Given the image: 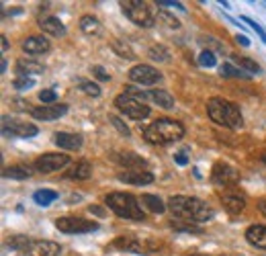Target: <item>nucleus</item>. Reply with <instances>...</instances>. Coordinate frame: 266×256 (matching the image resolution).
Wrapping results in <instances>:
<instances>
[{"label": "nucleus", "instance_id": "obj_39", "mask_svg": "<svg viewBox=\"0 0 266 256\" xmlns=\"http://www.w3.org/2000/svg\"><path fill=\"white\" fill-rule=\"evenodd\" d=\"M39 100H41L43 104H54V102L58 100V94H56L54 88H43V90L39 92Z\"/></svg>", "mask_w": 266, "mask_h": 256}, {"label": "nucleus", "instance_id": "obj_1", "mask_svg": "<svg viewBox=\"0 0 266 256\" xmlns=\"http://www.w3.org/2000/svg\"><path fill=\"white\" fill-rule=\"evenodd\" d=\"M168 209L174 213V218L190 222V224H205L213 220L215 211L201 199L196 197H186V195H174L168 199Z\"/></svg>", "mask_w": 266, "mask_h": 256}, {"label": "nucleus", "instance_id": "obj_11", "mask_svg": "<svg viewBox=\"0 0 266 256\" xmlns=\"http://www.w3.org/2000/svg\"><path fill=\"white\" fill-rule=\"evenodd\" d=\"M211 180L217 186H232L240 182V170L226 164V162H217L211 170Z\"/></svg>", "mask_w": 266, "mask_h": 256}, {"label": "nucleus", "instance_id": "obj_5", "mask_svg": "<svg viewBox=\"0 0 266 256\" xmlns=\"http://www.w3.org/2000/svg\"><path fill=\"white\" fill-rule=\"evenodd\" d=\"M121 10L125 12V16L136 23L138 27L150 29L154 23H156V16H154V10L148 2H142V0H123L121 2Z\"/></svg>", "mask_w": 266, "mask_h": 256}, {"label": "nucleus", "instance_id": "obj_26", "mask_svg": "<svg viewBox=\"0 0 266 256\" xmlns=\"http://www.w3.org/2000/svg\"><path fill=\"white\" fill-rule=\"evenodd\" d=\"M148 94H150V98L154 102H158V106H162V109H172V106H174V96L168 90L154 88V90H148Z\"/></svg>", "mask_w": 266, "mask_h": 256}, {"label": "nucleus", "instance_id": "obj_25", "mask_svg": "<svg viewBox=\"0 0 266 256\" xmlns=\"http://www.w3.org/2000/svg\"><path fill=\"white\" fill-rule=\"evenodd\" d=\"M80 31L84 33V35H100V23H98V18L96 16H92V14H84V16H80Z\"/></svg>", "mask_w": 266, "mask_h": 256}, {"label": "nucleus", "instance_id": "obj_49", "mask_svg": "<svg viewBox=\"0 0 266 256\" xmlns=\"http://www.w3.org/2000/svg\"><path fill=\"white\" fill-rule=\"evenodd\" d=\"M6 68H8V64H6V60H2V66H0V70H2V74L6 72Z\"/></svg>", "mask_w": 266, "mask_h": 256}, {"label": "nucleus", "instance_id": "obj_2", "mask_svg": "<svg viewBox=\"0 0 266 256\" xmlns=\"http://www.w3.org/2000/svg\"><path fill=\"white\" fill-rule=\"evenodd\" d=\"M207 115L213 123L228 127V130H240L244 125V117L240 106L232 100H226L221 96H213L207 100Z\"/></svg>", "mask_w": 266, "mask_h": 256}, {"label": "nucleus", "instance_id": "obj_46", "mask_svg": "<svg viewBox=\"0 0 266 256\" xmlns=\"http://www.w3.org/2000/svg\"><path fill=\"white\" fill-rule=\"evenodd\" d=\"M236 44H240V46H244V48H248V46H250V39H248L246 35H236Z\"/></svg>", "mask_w": 266, "mask_h": 256}, {"label": "nucleus", "instance_id": "obj_37", "mask_svg": "<svg viewBox=\"0 0 266 256\" xmlns=\"http://www.w3.org/2000/svg\"><path fill=\"white\" fill-rule=\"evenodd\" d=\"M29 244H31V240L27 236H14V238L8 240V246L14 248V250H20V252H25Z\"/></svg>", "mask_w": 266, "mask_h": 256}, {"label": "nucleus", "instance_id": "obj_16", "mask_svg": "<svg viewBox=\"0 0 266 256\" xmlns=\"http://www.w3.org/2000/svg\"><path fill=\"white\" fill-rule=\"evenodd\" d=\"M117 178L125 184H136V186H144L154 182V174L150 170H125V172H119Z\"/></svg>", "mask_w": 266, "mask_h": 256}, {"label": "nucleus", "instance_id": "obj_24", "mask_svg": "<svg viewBox=\"0 0 266 256\" xmlns=\"http://www.w3.org/2000/svg\"><path fill=\"white\" fill-rule=\"evenodd\" d=\"M140 203H142L146 209H150L152 213H164L166 207H168L158 195H150V193H144V195L140 197Z\"/></svg>", "mask_w": 266, "mask_h": 256}, {"label": "nucleus", "instance_id": "obj_13", "mask_svg": "<svg viewBox=\"0 0 266 256\" xmlns=\"http://www.w3.org/2000/svg\"><path fill=\"white\" fill-rule=\"evenodd\" d=\"M66 113H68V104H41V106H35V109H31V117L37 119V121H56L60 117H64Z\"/></svg>", "mask_w": 266, "mask_h": 256}, {"label": "nucleus", "instance_id": "obj_17", "mask_svg": "<svg viewBox=\"0 0 266 256\" xmlns=\"http://www.w3.org/2000/svg\"><path fill=\"white\" fill-rule=\"evenodd\" d=\"M23 50L31 56H41V54H48L52 50V44L46 35H31L23 41Z\"/></svg>", "mask_w": 266, "mask_h": 256}, {"label": "nucleus", "instance_id": "obj_7", "mask_svg": "<svg viewBox=\"0 0 266 256\" xmlns=\"http://www.w3.org/2000/svg\"><path fill=\"white\" fill-rule=\"evenodd\" d=\"M39 130L37 125L29 121H18L12 117H2V136L4 138H33L37 136Z\"/></svg>", "mask_w": 266, "mask_h": 256}, {"label": "nucleus", "instance_id": "obj_51", "mask_svg": "<svg viewBox=\"0 0 266 256\" xmlns=\"http://www.w3.org/2000/svg\"><path fill=\"white\" fill-rule=\"evenodd\" d=\"M262 162L266 164V152H262Z\"/></svg>", "mask_w": 266, "mask_h": 256}, {"label": "nucleus", "instance_id": "obj_48", "mask_svg": "<svg viewBox=\"0 0 266 256\" xmlns=\"http://www.w3.org/2000/svg\"><path fill=\"white\" fill-rule=\"evenodd\" d=\"M0 39H2V52H6L8 50V39L2 35V37H0Z\"/></svg>", "mask_w": 266, "mask_h": 256}, {"label": "nucleus", "instance_id": "obj_19", "mask_svg": "<svg viewBox=\"0 0 266 256\" xmlns=\"http://www.w3.org/2000/svg\"><path fill=\"white\" fill-rule=\"evenodd\" d=\"M54 144L62 150H80L82 148V138L76 134H68V132H58L54 136Z\"/></svg>", "mask_w": 266, "mask_h": 256}, {"label": "nucleus", "instance_id": "obj_33", "mask_svg": "<svg viewBox=\"0 0 266 256\" xmlns=\"http://www.w3.org/2000/svg\"><path fill=\"white\" fill-rule=\"evenodd\" d=\"M198 66L203 68H215L217 66V58L211 50H203L201 54H198Z\"/></svg>", "mask_w": 266, "mask_h": 256}, {"label": "nucleus", "instance_id": "obj_20", "mask_svg": "<svg viewBox=\"0 0 266 256\" xmlns=\"http://www.w3.org/2000/svg\"><path fill=\"white\" fill-rule=\"evenodd\" d=\"M246 240L248 244H252L254 248H260V250H266V226H260V224H254L246 230Z\"/></svg>", "mask_w": 266, "mask_h": 256}, {"label": "nucleus", "instance_id": "obj_50", "mask_svg": "<svg viewBox=\"0 0 266 256\" xmlns=\"http://www.w3.org/2000/svg\"><path fill=\"white\" fill-rule=\"evenodd\" d=\"M90 211H94V213H98V216H102V209H98V207H88Z\"/></svg>", "mask_w": 266, "mask_h": 256}, {"label": "nucleus", "instance_id": "obj_36", "mask_svg": "<svg viewBox=\"0 0 266 256\" xmlns=\"http://www.w3.org/2000/svg\"><path fill=\"white\" fill-rule=\"evenodd\" d=\"M12 86H14L16 90H29V88L35 86V80L29 78V76H16L14 82H12Z\"/></svg>", "mask_w": 266, "mask_h": 256}, {"label": "nucleus", "instance_id": "obj_34", "mask_svg": "<svg viewBox=\"0 0 266 256\" xmlns=\"http://www.w3.org/2000/svg\"><path fill=\"white\" fill-rule=\"evenodd\" d=\"M78 86H80L82 92L90 94V96H98L100 94V86L94 84V82H90V80H78Z\"/></svg>", "mask_w": 266, "mask_h": 256}, {"label": "nucleus", "instance_id": "obj_28", "mask_svg": "<svg viewBox=\"0 0 266 256\" xmlns=\"http://www.w3.org/2000/svg\"><path fill=\"white\" fill-rule=\"evenodd\" d=\"M2 176L4 178H16V180H25V178H29L31 176V170L27 168V166H8V168H4V172H2Z\"/></svg>", "mask_w": 266, "mask_h": 256}, {"label": "nucleus", "instance_id": "obj_10", "mask_svg": "<svg viewBox=\"0 0 266 256\" xmlns=\"http://www.w3.org/2000/svg\"><path fill=\"white\" fill-rule=\"evenodd\" d=\"M70 164V156L68 154H56V152H48L35 160V170L41 174H52L58 172L64 166Z\"/></svg>", "mask_w": 266, "mask_h": 256}, {"label": "nucleus", "instance_id": "obj_6", "mask_svg": "<svg viewBox=\"0 0 266 256\" xmlns=\"http://www.w3.org/2000/svg\"><path fill=\"white\" fill-rule=\"evenodd\" d=\"M115 106L129 119L133 121H144L148 115H150V106L144 102V100H138L133 98L131 94L127 92H121L117 98H115Z\"/></svg>", "mask_w": 266, "mask_h": 256}, {"label": "nucleus", "instance_id": "obj_44", "mask_svg": "<svg viewBox=\"0 0 266 256\" xmlns=\"http://www.w3.org/2000/svg\"><path fill=\"white\" fill-rule=\"evenodd\" d=\"M174 162L178 166H186L188 164V156L184 152H178V154H174Z\"/></svg>", "mask_w": 266, "mask_h": 256}, {"label": "nucleus", "instance_id": "obj_8", "mask_svg": "<svg viewBox=\"0 0 266 256\" xmlns=\"http://www.w3.org/2000/svg\"><path fill=\"white\" fill-rule=\"evenodd\" d=\"M56 228L64 234H88V232H94L98 230V224L92 220H84V218H60L56 220Z\"/></svg>", "mask_w": 266, "mask_h": 256}, {"label": "nucleus", "instance_id": "obj_42", "mask_svg": "<svg viewBox=\"0 0 266 256\" xmlns=\"http://www.w3.org/2000/svg\"><path fill=\"white\" fill-rule=\"evenodd\" d=\"M201 44H203V46H209V48H213V50H217V52H224V46L217 44L215 37H209V35H207V37L201 39ZM209 48H207V50H209Z\"/></svg>", "mask_w": 266, "mask_h": 256}, {"label": "nucleus", "instance_id": "obj_23", "mask_svg": "<svg viewBox=\"0 0 266 256\" xmlns=\"http://www.w3.org/2000/svg\"><path fill=\"white\" fill-rule=\"evenodd\" d=\"M115 160L119 164H123L125 168L129 170H142L146 166V160L138 154H133V152H121V154H115Z\"/></svg>", "mask_w": 266, "mask_h": 256}, {"label": "nucleus", "instance_id": "obj_32", "mask_svg": "<svg viewBox=\"0 0 266 256\" xmlns=\"http://www.w3.org/2000/svg\"><path fill=\"white\" fill-rule=\"evenodd\" d=\"M238 64H240V68H244V72H248V74H258L260 72V66L254 62V60H250V58H240V56H232Z\"/></svg>", "mask_w": 266, "mask_h": 256}, {"label": "nucleus", "instance_id": "obj_22", "mask_svg": "<svg viewBox=\"0 0 266 256\" xmlns=\"http://www.w3.org/2000/svg\"><path fill=\"white\" fill-rule=\"evenodd\" d=\"M68 178H74V180H88L92 176V164L88 160H80L72 166V170L68 174H66Z\"/></svg>", "mask_w": 266, "mask_h": 256}, {"label": "nucleus", "instance_id": "obj_30", "mask_svg": "<svg viewBox=\"0 0 266 256\" xmlns=\"http://www.w3.org/2000/svg\"><path fill=\"white\" fill-rule=\"evenodd\" d=\"M110 48H113V52H115L119 58H125V60H133V58H136V54H133L131 46L127 44V41H123V39L110 41Z\"/></svg>", "mask_w": 266, "mask_h": 256}, {"label": "nucleus", "instance_id": "obj_29", "mask_svg": "<svg viewBox=\"0 0 266 256\" xmlns=\"http://www.w3.org/2000/svg\"><path fill=\"white\" fill-rule=\"evenodd\" d=\"M56 199H58V193H56V190H50V188L35 190V195H33V201H35L37 205H41V207L52 205Z\"/></svg>", "mask_w": 266, "mask_h": 256}, {"label": "nucleus", "instance_id": "obj_9", "mask_svg": "<svg viewBox=\"0 0 266 256\" xmlns=\"http://www.w3.org/2000/svg\"><path fill=\"white\" fill-rule=\"evenodd\" d=\"M115 248H121L125 252H133V254H152L158 250L156 242H150V240H142L138 236H121L113 242Z\"/></svg>", "mask_w": 266, "mask_h": 256}, {"label": "nucleus", "instance_id": "obj_14", "mask_svg": "<svg viewBox=\"0 0 266 256\" xmlns=\"http://www.w3.org/2000/svg\"><path fill=\"white\" fill-rule=\"evenodd\" d=\"M62 246L58 242H50V240H31V244L27 246V250L23 252L25 256H60Z\"/></svg>", "mask_w": 266, "mask_h": 256}, {"label": "nucleus", "instance_id": "obj_52", "mask_svg": "<svg viewBox=\"0 0 266 256\" xmlns=\"http://www.w3.org/2000/svg\"><path fill=\"white\" fill-rule=\"evenodd\" d=\"M188 256H209V254H188Z\"/></svg>", "mask_w": 266, "mask_h": 256}, {"label": "nucleus", "instance_id": "obj_15", "mask_svg": "<svg viewBox=\"0 0 266 256\" xmlns=\"http://www.w3.org/2000/svg\"><path fill=\"white\" fill-rule=\"evenodd\" d=\"M219 199H221V205L226 207V211L234 213V216H238V213L246 209V197L238 193V190H226V193L219 195Z\"/></svg>", "mask_w": 266, "mask_h": 256}, {"label": "nucleus", "instance_id": "obj_4", "mask_svg": "<svg viewBox=\"0 0 266 256\" xmlns=\"http://www.w3.org/2000/svg\"><path fill=\"white\" fill-rule=\"evenodd\" d=\"M106 207L115 213V216L123 220H133V222H144L146 213L140 205V199H136L131 193H123V190H115L104 197Z\"/></svg>", "mask_w": 266, "mask_h": 256}, {"label": "nucleus", "instance_id": "obj_43", "mask_svg": "<svg viewBox=\"0 0 266 256\" xmlns=\"http://www.w3.org/2000/svg\"><path fill=\"white\" fill-rule=\"evenodd\" d=\"M92 74L98 78V80H102V82H106L110 76H108V72L102 68V66H92Z\"/></svg>", "mask_w": 266, "mask_h": 256}, {"label": "nucleus", "instance_id": "obj_45", "mask_svg": "<svg viewBox=\"0 0 266 256\" xmlns=\"http://www.w3.org/2000/svg\"><path fill=\"white\" fill-rule=\"evenodd\" d=\"M158 6H176V8H180V10H184L182 2H170V0H158Z\"/></svg>", "mask_w": 266, "mask_h": 256}, {"label": "nucleus", "instance_id": "obj_47", "mask_svg": "<svg viewBox=\"0 0 266 256\" xmlns=\"http://www.w3.org/2000/svg\"><path fill=\"white\" fill-rule=\"evenodd\" d=\"M258 209L262 211V216L266 218V199H260V201H258Z\"/></svg>", "mask_w": 266, "mask_h": 256}, {"label": "nucleus", "instance_id": "obj_41", "mask_svg": "<svg viewBox=\"0 0 266 256\" xmlns=\"http://www.w3.org/2000/svg\"><path fill=\"white\" fill-rule=\"evenodd\" d=\"M242 20H244V23H248V25H250V27H252V29H254L258 35H260V39H262V41H266V31H264V29H262L258 23H254V20H252L250 16H242Z\"/></svg>", "mask_w": 266, "mask_h": 256}, {"label": "nucleus", "instance_id": "obj_40", "mask_svg": "<svg viewBox=\"0 0 266 256\" xmlns=\"http://www.w3.org/2000/svg\"><path fill=\"white\" fill-rule=\"evenodd\" d=\"M110 123H113V125L117 127V130H119V132H121V134H123L125 138H129V136H131V132H129V127H127V125H125V123H123V121H121L119 117H115V115H110Z\"/></svg>", "mask_w": 266, "mask_h": 256}, {"label": "nucleus", "instance_id": "obj_31", "mask_svg": "<svg viewBox=\"0 0 266 256\" xmlns=\"http://www.w3.org/2000/svg\"><path fill=\"white\" fill-rule=\"evenodd\" d=\"M174 230H178V232H186V234H201L203 228L201 226H196V224H190V222H184V220H174L170 224Z\"/></svg>", "mask_w": 266, "mask_h": 256}, {"label": "nucleus", "instance_id": "obj_27", "mask_svg": "<svg viewBox=\"0 0 266 256\" xmlns=\"http://www.w3.org/2000/svg\"><path fill=\"white\" fill-rule=\"evenodd\" d=\"M219 74L224 76V78H242V80H250L252 78V74L244 72L242 68L232 66V64H221V66H219Z\"/></svg>", "mask_w": 266, "mask_h": 256}, {"label": "nucleus", "instance_id": "obj_21", "mask_svg": "<svg viewBox=\"0 0 266 256\" xmlns=\"http://www.w3.org/2000/svg\"><path fill=\"white\" fill-rule=\"evenodd\" d=\"M14 70H16V76H27V74H43V70H46V68H43V64H39V62L20 58L16 62Z\"/></svg>", "mask_w": 266, "mask_h": 256}, {"label": "nucleus", "instance_id": "obj_38", "mask_svg": "<svg viewBox=\"0 0 266 256\" xmlns=\"http://www.w3.org/2000/svg\"><path fill=\"white\" fill-rule=\"evenodd\" d=\"M158 20H164V25H166V27H172V29H178V27H180V20L174 18L172 14H168L166 10H160V12H158Z\"/></svg>", "mask_w": 266, "mask_h": 256}, {"label": "nucleus", "instance_id": "obj_35", "mask_svg": "<svg viewBox=\"0 0 266 256\" xmlns=\"http://www.w3.org/2000/svg\"><path fill=\"white\" fill-rule=\"evenodd\" d=\"M168 56H170L168 50L162 48V46H152V48H150V58L156 60V62H168V60H170Z\"/></svg>", "mask_w": 266, "mask_h": 256}, {"label": "nucleus", "instance_id": "obj_18", "mask_svg": "<svg viewBox=\"0 0 266 256\" xmlns=\"http://www.w3.org/2000/svg\"><path fill=\"white\" fill-rule=\"evenodd\" d=\"M39 29L43 33L52 35V37H64L66 33H68V31H66V25L62 23L58 16H43L39 20Z\"/></svg>", "mask_w": 266, "mask_h": 256}, {"label": "nucleus", "instance_id": "obj_12", "mask_svg": "<svg viewBox=\"0 0 266 256\" xmlns=\"http://www.w3.org/2000/svg\"><path fill=\"white\" fill-rule=\"evenodd\" d=\"M129 80L133 84H140V86H152V84L162 80V74L156 68L148 66V64H138L129 70Z\"/></svg>", "mask_w": 266, "mask_h": 256}, {"label": "nucleus", "instance_id": "obj_3", "mask_svg": "<svg viewBox=\"0 0 266 256\" xmlns=\"http://www.w3.org/2000/svg\"><path fill=\"white\" fill-rule=\"evenodd\" d=\"M182 136H184L182 123L174 121V119H168V117L156 119V121H152L148 127H144V138H146L148 144L164 146V144L178 142Z\"/></svg>", "mask_w": 266, "mask_h": 256}]
</instances>
